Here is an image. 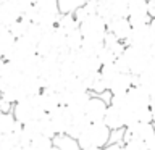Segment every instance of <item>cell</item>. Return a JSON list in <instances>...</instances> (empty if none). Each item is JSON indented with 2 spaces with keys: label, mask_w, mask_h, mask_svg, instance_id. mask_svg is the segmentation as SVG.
<instances>
[{
  "label": "cell",
  "mask_w": 155,
  "mask_h": 150,
  "mask_svg": "<svg viewBox=\"0 0 155 150\" xmlns=\"http://www.w3.org/2000/svg\"><path fill=\"white\" fill-rule=\"evenodd\" d=\"M57 26H60L61 29H65L66 34L73 31V29H78L79 28V21L76 19L74 13H61L60 18H58V23Z\"/></svg>",
  "instance_id": "obj_26"
},
{
  "label": "cell",
  "mask_w": 155,
  "mask_h": 150,
  "mask_svg": "<svg viewBox=\"0 0 155 150\" xmlns=\"http://www.w3.org/2000/svg\"><path fill=\"white\" fill-rule=\"evenodd\" d=\"M97 57H99V60H100L102 65L115 63V61H116V58H118V57L115 55V52H113V50H110V48H108V47H105V45L102 47V50H100L99 53H97Z\"/></svg>",
  "instance_id": "obj_32"
},
{
  "label": "cell",
  "mask_w": 155,
  "mask_h": 150,
  "mask_svg": "<svg viewBox=\"0 0 155 150\" xmlns=\"http://www.w3.org/2000/svg\"><path fill=\"white\" fill-rule=\"evenodd\" d=\"M133 86H134V74L133 73L120 71L110 81V92L111 94H126Z\"/></svg>",
  "instance_id": "obj_14"
},
{
  "label": "cell",
  "mask_w": 155,
  "mask_h": 150,
  "mask_svg": "<svg viewBox=\"0 0 155 150\" xmlns=\"http://www.w3.org/2000/svg\"><path fill=\"white\" fill-rule=\"evenodd\" d=\"M31 150H50L53 147V137H48V135H37L36 139H32L31 142Z\"/></svg>",
  "instance_id": "obj_28"
},
{
  "label": "cell",
  "mask_w": 155,
  "mask_h": 150,
  "mask_svg": "<svg viewBox=\"0 0 155 150\" xmlns=\"http://www.w3.org/2000/svg\"><path fill=\"white\" fill-rule=\"evenodd\" d=\"M0 28H2V32H0V57L5 58L13 50L15 44H16V37L10 32L7 26H0Z\"/></svg>",
  "instance_id": "obj_19"
},
{
  "label": "cell",
  "mask_w": 155,
  "mask_h": 150,
  "mask_svg": "<svg viewBox=\"0 0 155 150\" xmlns=\"http://www.w3.org/2000/svg\"><path fill=\"white\" fill-rule=\"evenodd\" d=\"M99 2H108V0H99Z\"/></svg>",
  "instance_id": "obj_42"
},
{
  "label": "cell",
  "mask_w": 155,
  "mask_h": 150,
  "mask_svg": "<svg viewBox=\"0 0 155 150\" xmlns=\"http://www.w3.org/2000/svg\"><path fill=\"white\" fill-rule=\"evenodd\" d=\"M82 44H84V36H82L79 28L73 29V31L66 34V47L70 50H73V52L79 50V48H82Z\"/></svg>",
  "instance_id": "obj_23"
},
{
  "label": "cell",
  "mask_w": 155,
  "mask_h": 150,
  "mask_svg": "<svg viewBox=\"0 0 155 150\" xmlns=\"http://www.w3.org/2000/svg\"><path fill=\"white\" fill-rule=\"evenodd\" d=\"M118 73H120V68H118V65H116V61H115V63H108V65H102L100 74L104 76L108 82L113 79V77L118 74Z\"/></svg>",
  "instance_id": "obj_31"
},
{
  "label": "cell",
  "mask_w": 155,
  "mask_h": 150,
  "mask_svg": "<svg viewBox=\"0 0 155 150\" xmlns=\"http://www.w3.org/2000/svg\"><path fill=\"white\" fill-rule=\"evenodd\" d=\"M89 90H91L94 95H102V94H105L107 90H110V82L99 73V74L94 77V81H92Z\"/></svg>",
  "instance_id": "obj_27"
},
{
  "label": "cell",
  "mask_w": 155,
  "mask_h": 150,
  "mask_svg": "<svg viewBox=\"0 0 155 150\" xmlns=\"http://www.w3.org/2000/svg\"><path fill=\"white\" fill-rule=\"evenodd\" d=\"M150 102H152V97L149 95V92L144 87L133 86L126 92V105L124 106H129V108H134V110H142L145 106H150Z\"/></svg>",
  "instance_id": "obj_8"
},
{
  "label": "cell",
  "mask_w": 155,
  "mask_h": 150,
  "mask_svg": "<svg viewBox=\"0 0 155 150\" xmlns=\"http://www.w3.org/2000/svg\"><path fill=\"white\" fill-rule=\"evenodd\" d=\"M104 150H124V144L123 142H115V144H108L105 145Z\"/></svg>",
  "instance_id": "obj_37"
},
{
  "label": "cell",
  "mask_w": 155,
  "mask_h": 150,
  "mask_svg": "<svg viewBox=\"0 0 155 150\" xmlns=\"http://www.w3.org/2000/svg\"><path fill=\"white\" fill-rule=\"evenodd\" d=\"M44 113H47V111H44L41 103H39V95L26 97V99L19 100L13 105V115L16 116V119L21 124L39 119Z\"/></svg>",
  "instance_id": "obj_3"
},
{
  "label": "cell",
  "mask_w": 155,
  "mask_h": 150,
  "mask_svg": "<svg viewBox=\"0 0 155 150\" xmlns=\"http://www.w3.org/2000/svg\"><path fill=\"white\" fill-rule=\"evenodd\" d=\"M48 115H50L52 123H53V126H55L57 134L66 132L68 128H70L71 123H73V113L70 111V108H68L66 105L57 106V108H55V110H52Z\"/></svg>",
  "instance_id": "obj_11"
},
{
  "label": "cell",
  "mask_w": 155,
  "mask_h": 150,
  "mask_svg": "<svg viewBox=\"0 0 155 150\" xmlns=\"http://www.w3.org/2000/svg\"><path fill=\"white\" fill-rule=\"evenodd\" d=\"M124 150H149L147 148V144L145 140H140V139H131L124 144Z\"/></svg>",
  "instance_id": "obj_34"
},
{
  "label": "cell",
  "mask_w": 155,
  "mask_h": 150,
  "mask_svg": "<svg viewBox=\"0 0 155 150\" xmlns=\"http://www.w3.org/2000/svg\"><path fill=\"white\" fill-rule=\"evenodd\" d=\"M104 44H105V47H108L110 50H113V52H115V55H116V57H121V55H123L124 50H126V47H128L124 41L118 39L113 32H110V31L105 34Z\"/></svg>",
  "instance_id": "obj_21"
},
{
  "label": "cell",
  "mask_w": 155,
  "mask_h": 150,
  "mask_svg": "<svg viewBox=\"0 0 155 150\" xmlns=\"http://www.w3.org/2000/svg\"><path fill=\"white\" fill-rule=\"evenodd\" d=\"M0 106H2V113H10V111H13V103L8 100H5V99L0 100Z\"/></svg>",
  "instance_id": "obj_36"
},
{
  "label": "cell",
  "mask_w": 155,
  "mask_h": 150,
  "mask_svg": "<svg viewBox=\"0 0 155 150\" xmlns=\"http://www.w3.org/2000/svg\"><path fill=\"white\" fill-rule=\"evenodd\" d=\"M39 123H41V132L44 135H48V137H55L57 135V131H55V126L52 123V118L48 113H44L41 118H39Z\"/></svg>",
  "instance_id": "obj_29"
},
{
  "label": "cell",
  "mask_w": 155,
  "mask_h": 150,
  "mask_svg": "<svg viewBox=\"0 0 155 150\" xmlns=\"http://www.w3.org/2000/svg\"><path fill=\"white\" fill-rule=\"evenodd\" d=\"M21 126H23V124L16 119V116L13 115V111H10V113H2V115H0V134L15 132V131L19 129Z\"/></svg>",
  "instance_id": "obj_20"
},
{
  "label": "cell",
  "mask_w": 155,
  "mask_h": 150,
  "mask_svg": "<svg viewBox=\"0 0 155 150\" xmlns=\"http://www.w3.org/2000/svg\"><path fill=\"white\" fill-rule=\"evenodd\" d=\"M150 29H152V32H153V37H155V18L150 19Z\"/></svg>",
  "instance_id": "obj_40"
},
{
  "label": "cell",
  "mask_w": 155,
  "mask_h": 150,
  "mask_svg": "<svg viewBox=\"0 0 155 150\" xmlns=\"http://www.w3.org/2000/svg\"><path fill=\"white\" fill-rule=\"evenodd\" d=\"M108 105L110 103L104 99V97L92 94L91 100L87 102V106H86V115H87V118H89L91 123L104 121L105 115H107V110H108Z\"/></svg>",
  "instance_id": "obj_9"
},
{
  "label": "cell",
  "mask_w": 155,
  "mask_h": 150,
  "mask_svg": "<svg viewBox=\"0 0 155 150\" xmlns=\"http://www.w3.org/2000/svg\"><path fill=\"white\" fill-rule=\"evenodd\" d=\"M150 58H152L150 48H139V47L128 45L123 55L116 58V65H118L120 71L133 73V74L139 76L147 70Z\"/></svg>",
  "instance_id": "obj_1"
},
{
  "label": "cell",
  "mask_w": 155,
  "mask_h": 150,
  "mask_svg": "<svg viewBox=\"0 0 155 150\" xmlns=\"http://www.w3.org/2000/svg\"><path fill=\"white\" fill-rule=\"evenodd\" d=\"M145 144H147V148L149 150H155V134L150 135V137L145 140Z\"/></svg>",
  "instance_id": "obj_39"
},
{
  "label": "cell",
  "mask_w": 155,
  "mask_h": 150,
  "mask_svg": "<svg viewBox=\"0 0 155 150\" xmlns=\"http://www.w3.org/2000/svg\"><path fill=\"white\" fill-rule=\"evenodd\" d=\"M107 28L110 32H113L118 39L126 41L129 37L131 31H133V24L128 19V16H118V18H111L110 21H107Z\"/></svg>",
  "instance_id": "obj_13"
},
{
  "label": "cell",
  "mask_w": 155,
  "mask_h": 150,
  "mask_svg": "<svg viewBox=\"0 0 155 150\" xmlns=\"http://www.w3.org/2000/svg\"><path fill=\"white\" fill-rule=\"evenodd\" d=\"M53 50H57V48L53 47V42H52V31H47V32H44L41 41L37 42V53L41 57H47Z\"/></svg>",
  "instance_id": "obj_25"
},
{
  "label": "cell",
  "mask_w": 155,
  "mask_h": 150,
  "mask_svg": "<svg viewBox=\"0 0 155 150\" xmlns=\"http://www.w3.org/2000/svg\"><path fill=\"white\" fill-rule=\"evenodd\" d=\"M73 70H74V74L79 77H87L92 76L95 73H99L102 70V63L99 60L97 55H92V53L84 52L82 48L74 52V63H73Z\"/></svg>",
  "instance_id": "obj_4"
},
{
  "label": "cell",
  "mask_w": 155,
  "mask_h": 150,
  "mask_svg": "<svg viewBox=\"0 0 155 150\" xmlns=\"http://www.w3.org/2000/svg\"><path fill=\"white\" fill-rule=\"evenodd\" d=\"M58 2H60L61 13H73L76 8L82 7L87 0H58Z\"/></svg>",
  "instance_id": "obj_30"
},
{
  "label": "cell",
  "mask_w": 155,
  "mask_h": 150,
  "mask_svg": "<svg viewBox=\"0 0 155 150\" xmlns=\"http://www.w3.org/2000/svg\"><path fill=\"white\" fill-rule=\"evenodd\" d=\"M147 7H149L150 18H155V0H147Z\"/></svg>",
  "instance_id": "obj_38"
},
{
  "label": "cell",
  "mask_w": 155,
  "mask_h": 150,
  "mask_svg": "<svg viewBox=\"0 0 155 150\" xmlns=\"http://www.w3.org/2000/svg\"><path fill=\"white\" fill-rule=\"evenodd\" d=\"M31 19H28V18H24V16H21L18 19V21H15V23H12L10 26H7L8 29H10V32L13 34L16 39H19V37H23V36H26V32H28V29H29V26H31Z\"/></svg>",
  "instance_id": "obj_24"
},
{
  "label": "cell",
  "mask_w": 155,
  "mask_h": 150,
  "mask_svg": "<svg viewBox=\"0 0 155 150\" xmlns=\"http://www.w3.org/2000/svg\"><path fill=\"white\" fill-rule=\"evenodd\" d=\"M155 41L153 32L150 29V23L149 24H140V26H133L129 37L126 39V45H133V47H139V48H150Z\"/></svg>",
  "instance_id": "obj_6"
},
{
  "label": "cell",
  "mask_w": 155,
  "mask_h": 150,
  "mask_svg": "<svg viewBox=\"0 0 155 150\" xmlns=\"http://www.w3.org/2000/svg\"><path fill=\"white\" fill-rule=\"evenodd\" d=\"M23 16V10L19 8L16 0L0 2V26H10Z\"/></svg>",
  "instance_id": "obj_12"
},
{
  "label": "cell",
  "mask_w": 155,
  "mask_h": 150,
  "mask_svg": "<svg viewBox=\"0 0 155 150\" xmlns=\"http://www.w3.org/2000/svg\"><path fill=\"white\" fill-rule=\"evenodd\" d=\"M53 145L58 147L60 150H81L79 140L73 135L63 132V134H57L53 137Z\"/></svg>",
  "instance_id": "obj_18"
},
{
  "label": "cell",
  "mask_w": 155,
  "mask_h": 150,
  "mask_svg": "<svg viewBox=\"0 0 155 150\" xmlns=\"http://www.w3.org/2000/svg\"><path fill=\"white\" fill-rule=\"evenodd\" d=\"M110 134H111V129L105 124V121H99V123H91L87 126L78 137V140H79L81 148H87V147L104 148L110 142Z\"/></svg>",
  "instance_id": "obj_2"
},
{
  "label": "cell",
  "mask_w": 155,
  "mask_h": 150,
  "mask_svg": "<svg viewBox=\"0 0 155 150\" xmlns=\"http://www.w3.org/2000/svg\"><path fill=\"white\" fill-rule=\"evenodd\" d=\"M105 44L104 41H87V39H84V44H82V50L87 52V53H92V55H97L102 47H104Z\"/></svg>",
  "instance_id": "obj_33"
},
{
  "label": "cell",
  "mask_w": 155,
  "mask_h": 150,
  "mask_svg": "<svg viewBox=\"0 0 155 150\" xmlns=\"http://www.w3.org/2000/svg\"><path fill=\"white\" fill-rule=\"evenodd\" d=\"M124 129H126V128L111 131V134H110V142H108V144H115V142H123V144H124Z\"/></svg>",
  "instance_id": "obj_35"
},
{
  "label": "cell",
  "mask_w": 155,
  "mask_h": 150,
  "mask_svg": "<svg viewBox=\"0 0 155 150\" xmlns=\"http://www.w3.org/2000/svg\"><path fill=\"white\" fill-rule=\"evenodd\" d=\"M79 29H81L84 39H87V41H104L105 34L108 32L105 18H102L99 13H94L91 16H87L79 24Z\"/></svg>",
  "instance_id": "obj_5"
},
{
  "label": "cell",
  "mask_w": 155,
  "mask_h": 150,
  "mask_svg": "<svg viewBox=\"0 0 155 150\" xmlns=\"http://www.w3.org/2000/svg\"><path fill=\"white\" fill-rule=\"evenodd\" d=\"M104 121L111 131L126 128L124 119H123V111H121V108H118V106H115V105H108V110H107V115H105Z\"/></svg>",
  "instance_id": "obj_17"
},
{
  "label": "cell",
  "mask_w": 155,
  "mask_h": 150,
  "mask_svg": "<svg viewBox=\"0 0 155 150\" xmlns=\"http://www.w3.org/2000/svg\"><path fill=\"white\" fill-rule=\"evenodd\" d=\"M36 8L39 10V13H45V15H57L60 16L61 10H60V2L58 0H37Z\"/></svg>",
  "instance_id": "obj_22"
},
{
  "label": "cell",
  "mask_w": 155,
  "mask_h": 150,
  "mask_svg": "<svg viewBox=\"0 0 155 150\" xmlns=\"http://www.w3.org/2000/svg\"><path fill=\"white\" fill-rule=\"evenodd\" d=\"M39 103H41L44 111L50 113L52 110H55L57 106L61 105V102H60V92L45 87V89L39 94Z\"/></svg>",
  "instance_id": "obj_15"
},
{
  "label": "cell",
  "mask_w": 155,
  "mask_h": 150,
  "mask_svg": "<svg viewBox=\"0 0 155 150\" xmlns=\"http://www.w3.org/2000/svg\"><path fill=\"white\" fill-rule=\"evenodd\" d=\"M155 134V123H145V121H137V123L126 126L124 129V144L131 139H140L147 140L150 135Z\"/></svg>",
  "instance_id": "obj_10"
},
{
  "label": "cell",
  "mask_w": 155,
  "mask_h": 150,
  "mask_svg": "<svg viewBox=\"0 0 155 150\" xmlns=\"http://www.w3.org/2000/svg\"><path fill=\"white\" fill-rule=\"evenodd\" d=\"M19 87H21L23 94L26 97H34V95H39L44 90V82H42L41 76H26L24 74Z\"/></svg>",
  "instance_id": "obj_16"
},
{
  "label": "cell",
  "mask_w": 155,
  "mask_h": 150,
  "mask_svg": "<svg viewBox=\"0 0 155 150\" xmlns=\"http://www.w3.org/2000/svg\"><path fill=\"white\" fill-rule=\"evenodd\" d=\"M81 150H104L100 147H87V148H81Z\"/></svg>",
  "instance_id": "obj_41"
},
{
  "label": "cell",
  "mask_w": 155,
  "mask_h": 150,
  "mask_svg": "<svg viewBox=\"0 0 155 150\" xmlns=\"http://www.w3.org/2000/svg\"><path fill=\"white\" fill-rule=\"evenodd\" d=\"M128 19L133 26H140V24H149L150 23V15L147 0H131L129 10H128Z\"/></svg>",
  "instance_id": "obj_7"
}]
</instances>
